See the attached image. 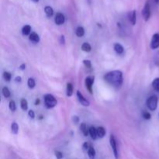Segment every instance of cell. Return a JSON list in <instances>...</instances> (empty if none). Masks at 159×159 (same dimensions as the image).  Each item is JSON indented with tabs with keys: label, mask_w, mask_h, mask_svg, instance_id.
<instances>
[{
	"label": "cell",
	"mask_w": 159,
	"mask_h": 159,
	"mask_svg": "<svg viewBox=\"0 0 159 159\" xmlns=\"http://www.w3.org/2000/svg\"><path fill=\"white\" fill-rule=\"evenodd\" d=\"M104 79L106 82L116 87H119L123 83V73L120 71H110L106 74L104 76Z\"/></svg>",
	"instance_id": "obj_1"
},
{
	"label": "cell",
	"mask_w": 159,
	"mask_h": 159,
	"mask_svg": "<svg viewBox=\"0 0 159 159\" xmlns=\"http://www.w3.org/2000/svg\"><path fill=\"white\" fill-rule=\"evenodd\" d=\"M44 103L47 108H53L57 105V99L52 95L47 94L44 96Z\"/></svg>",
	"instance_id": "obj_2"
},
{
	"label": "cell",
	"mask_w": 159,
	"mask_h": 159,
	"mask_svg": "<svg viewBox=\"0 0 159 159\" xmlns=\"http://www.w3.org/2000/svg\"><path fill=\"white\" fill-rule=\"evenodd\" d=\"M147 106L150 110L154 111L157 109L158 97L156 96H151L147 100Z\"/></svg>",
	"instance_id": "obj_3"
},
{
	"label": "cell",
	"mask_w": 159,
	"mask_h": 159,
	"mask_svg": "<svg viewBox=\"0 0 159 159\" xmlns=\"http://www.w3.org/2000/svg\"><path fill=\"white\" fill-rule=\"evenodd\" d=\"M109 142H110L111 147L113 149V155L116 159H118L119 155H118V150H117V141H116L115 137L113 134H111L110 137H109Z\"/></svg>",
	"instance_id": "obj_4"
},
{
	"label": "cell",
	"mask_w": 159,
	"mask_h": 159,
	"mask_svg": "<svg viewBox=\"0 0 159 159\" xmlns=\"http://www.w3.org/2000/svg\"><path fill=\"white\" fill-rule=\"evenodd\" d=\"M142 16L145 21L148 20L151 17V6H150L148 2H147L145 3V6H144V9L142 10Z\"/></svg>",
	"instance_id": "obj_5"
},
{
	"label": "cell",
	"mask_w": 159,
	"mask_h": 159,
	"mask_svg": "<svg viewBox=\"0 0 159 159\" xmlns=\"http://www.w3.org/2000/svg\"><path fill=\"white\" fill-rule=\"evenodd\" d=\"M151 47L152 49L159 47V34H155L153 35L151 42Z\"/></svg>",
	"instance_id": "obj_6"
},
{
	"label": "cell",
	"mask_w": 159,
	"mask_h": 159,
	"mask_svg": "<svg viewBox=\"0 0 159 159\" xmlns=\"http://www.w3.org/2000/svg\"><path fill=\"white\" fill-rule=\"evenodd\" d=\"M65 16H64L62 13H57L55 18V22L57 25H61V24H63V23H65Z\"/></svg>",
	"instance_id": "obj_7"
},
{
	"label": "cell",
	"mask_w": 159,
	"mask_h": 159,
	"mask_svg": "<svg viewBox=\"0 0 159 159\" xmlns=\"http://www.w3.org/2000/svg\"><path fill=\"white\" fill-rule=\"evenodd\" d=\"M94 83V77L92 76H88L86 78V88H88V90L89 91L90 93H92V84Z\"/></svg>",
	"instance_id": "obj_8"
},
{
	"label": "cell",
	"mask_w": 159,
	"mask_h": 159,
	"mask_svg": "<svg viewBox=\"0 0 159 159\" xmlns=\"http://www.w3.org/2000/svg\"><path fill=\"white\" fill-rule=\"evenodd\" d=\"M77 97L78 99V100H79L80 103H81V104L85 106H89V102H88V101L82 96V94L79 92V91H78L77 92Z\"/></svg>",
	"instance_id": "obj_9"
},
{
	"label": "cell",
	"mask_w": 159,
	"mask_h": 159,
	"mask_svg": "<svg viewBox=\"0 0 159 159\" xmlns=\"http://www.w3.org/2000/svg\"><path fill=\"white\" fill-rule=\"evenodd\" d=\"M129 20L131 23L132 25H135L136 24V20H137V14L136 11L133 10L129 13Z\"/></svg>",
	"instance_id": "obj_10"
},
{
	"label": "cell",
	"mask_w": 159,
	"mask_h": 159,
	"mask_svg": "<svg viewBox=\"0 0 159 159\" xmlns=\"http://www.w3.org/2000/svg\"><path fill=\"white\" fill-rule=\"evenodd\" d=\"M89 134L93 140H96V139L98 137V135H97V129H96L94 127H91L89 128Z\"/></svg>",
	"instance_id": "obj_11"
},
{
	"label": "cell",
	"mask_w": 159,
	"mask_h": 159,
	"mask_svg": "<svg viewBox=\"0 0 159 159\" xmlns=\"http://www.w3.org/2000/svg\"><path fill=\"white\" fill-rule=\"evenodd\" d=\"M114 50L118 55H121L124 53V47L122 46L120 44H114Z\"/></svg>",
	"instance_id": "obj_12"
},
{
	"label": "cell",
	"mask_w": 159,
	"mask_h": 159,
	"mask_svg": "<svg viewBox=\"0 0 159 159\" xmlns=\"http://www.w3.org/2000/svg\"><path fill=\"white\" fill-rule=\"evenodd\" d=\"M88 156L89 157L90 159H94L95 157H96V150L93 147H90V148L88 149Z\"/></svg>",
	"instance_id": "obj_13"
},
{
	"label": "cell",
	"mask_w": 159,
	"mask_h": 159,
	"mask_svg": "<svg viewBox=\"0 0 159 159\" xmlns=\"http://www.w3.org/2000/svg\"><path fill=\"white\" fill-rule=\"evenodd\" d=\"M106 134V130L103 127H99L97 128V135H98V137H100V138H103V137L105 136Z\"/></svg>",
	"instance_id": "obj_14"
},
{
	"label": "cell",
	"mask_w": 159,
	"mask_h": 159,
	"mask_svg": "<svg viewBox=\"0 0 159 159\" xmlns=\"http://www.w3.org/2000/svg\"><path fill=\"white\" fill-rule=\"evenodd\" d=\"M29 39L31 41L35 42V43H38V42L40 41V37H39V36H38L37 34H36V33H32L31 34H29Z\"/></svg>",
	"instance_id": "obj_15"
},
{
	"label": "cell",
	"mask_w": 159,
	"mask_h": 159,
	"mask_svg": "<svg viewBox=\"0 0 159 159\" xmlns=\"http://www.w3.org/2000/svg\"><path fill=\"white\" fill-rule=\"evenodd\" d=\"M76 35H77V37H83V36L85 35V29H84V28L82 27H78L76 29Z\"/></svg>",
	"instance_id": "obj_16"
},
{
	"label": "cell",
	"mask_w": 159,
	"mask_h": 159,
	"mask_svg": "<svg viewBox=\"0 0 159 159\" xmlns=\"http://www.w3.org/2000/svg\"><path fill=\"white\" fill-rule=\"evenodd\" d=\"M44 12H45L47 17H51L53 16V14H54V10H53V9L50 6H45V8H44Z\"/></svg>",
	"instance_id": "obj_17"
},
{
	"label": "cell",
	"mask_w": 159,
	"mask_h": 159,
	"mask_svg": "<svg viewBox=\"0 0 159 159\" xmlns=\"http://www.w3.org/2000/svg\"><path fill=\"white\" fill-rule=\"evenodd\" d=\"M66 92H67L68 96H71L72 94H73V86L71 83H68L67 84V90H66Z\"/></svg>",
	"instance_id": "obj_18"
},
{
	"label": "cell",
	"mask_w": 159,
	"mask_h": 159,
	"mask_svg": "<svg viewBox=\"0 0 159 159\" xmlns=\"http://www.w3.org/2000/svg\"><path fill=\"white\" fill-rule=\"evenodd\" d=\"M31 31V27L29 25H26L23 27L22 32H23V35H29Z\"/></svg>",
	"instance_id": "obj_19"
},
{
	"label": "cell",
	"mask_w": 159,
	"mask_h": 159,
	"mask_svg": "<svg viewBox=\"0 0 159 159\" xmlns=\"http://www.w3.org/2000/svg\"><path fill=\"white\" fill-rule=\"evenodd\" d=\"M11 130L13 134H18V131H19V127H18V124L16 123V122H13L12 125H11Z\"/></svg>",
	"instance_id": "obj_20"
},
{
	"label": "cell",
	"mask_w": 159,
	"mask_h": 159,
	"mask_svg": "<svg viewBox=\"0 0 159 159\" xmlns=\"http://www.w3.org/2000/svg\"><path fill=\"white\" fill-rule=\"evenodd\" d=\"M20 105H21V108H22V109H23V111L27 110V109H28V103H27V101L25 99H21Z\"/></svg>",
	"instance_id": "obj_21"
},
{
	"label": "cell",
	"mask_w": 159,
	"mask_h": 159,
	"mask_svg": "<svg viewBox=\"0 0 159 159\" xmlns=\"http://www.w3.org/2000/svg\"><path fill=\"white\" fill-rule=\"evenodd\" d=\"M152 86L157 92H159V78H156L154 79L152 82Z\"/></svg>",
	"instance_id": "obj_22"
},
{
	"label": "cell",
	"mask_w": 159,
	"mask_h": 159,
	"mask_svg": "<svg viewBox=\"0 0 159 159\" xmlns=\"http://www.w3.org/2000/svg\"><path fill=\"white\" fill-rule=\"evenodd\" d=\"M82 49L83 51H86V52H89L92 50V47H91V45L88 43H84L82 45Z\"/></svg>",
	"instance_id": "obj_23"
},
{
	"label": "cell",
	"mask_w": 159,
	"mask_h": 159,
	"mask_svg": "<svg viewBox=\"0 0 159 159\" xmlns=\"http://www.w3.org/2000/svg\"><path fill=\"white\" fill-rule=\"evenodd\" d=\"M80 129H81V131L82 132V134L85 135V136H88V132L87 130V127H86V124H82L80 126Z\"/></svg>",
	"instance_id": "obj_24"
},
{
	"label": "cell",
	"mask_w": 159,
	"mask_h": 159,
	"mask_svg": "<svg viewBox=\"0 0 159 159\" xmlns=\"http://www.w3.org/2000/svg\"><path fill=\"white\" fill-rule=\"evenodd\" d=\"M2 94H3V96H4V97H6V98H9V97L10 96V91H9V89L7 87H4V88H2Z\"/></svg>",
	"instance_id": "obj_25"
},
{
	"label": "cell",
	"mask_w": 159,
	"mask_h": 159,
	"mask_svg": "<svg viewBox=\"0 0 159 159\" xmlns=\"http://www.w3.org/2000/svg\"><path fill=\"white\" fill-rule=\"evenodd\" d=\"M27 85L28 86H29V88H34V87H35L36 85L35 80H34V78H29L27 82Z\"/></svg>",
	"instance_id": "obj_26"
},
{
	"label": "cell",
	"mask_w": 159,
	"mask_h": 159,
	"mask_svg": "<svg viewBox=\"0 0 159 159\" xmlns=\"http://www.w3.org/2000/svg\"><path fill=\"white\" fill-rule=\"evenodd\" d=\"M3 78H4V79L6 80V81H7V82H9V81L11 80L12 76H11V74L9 73V72H7V71H6V72H4V73H3Z\"/></svg>",
	"instance_id": "obj_27"
},
{
	"label": "cell",
	"mask_w": 159,
	"mask_h": 159,
	"mask_svg": "<svg viewBox=\"0 0 159 159\" xmlns=\"http://www.w3.org/2000/svg\"><path fill=\"white\" fill-rule=\"evenodd\" d=\"M9 109H10L11 111L14 112L16 109H17V106H16V103L13 100H11L9 102Z\"/></svg>",
	"instance_id": "obj_28"
},
{
	"label": "cell",
	"mask_w": 159,
	"mask_h": 159,
	"mask_svg": "<svg viewBox=\"0 0 159 159\" xmlns=\"http://www.w3.org/2000/svg\"><path fill=\"white\" fill-rule=\"evenodd\" d=\"M143 117L145 118V119H150L151 117V116L148 112H147V111H144V112H143Z\"/></svg>",
	"instance_id": "obj_29"
},
{
	"label": "cell",
	"mask_w": 159,
	"mask_h": 159,
	"mask_svg": "<svg viewBox=\"0 0 159 159\" xmlns=\"http://www.w3.org/2000/svg\"><path fill=\"white\" fill-rule=\"evenodd\" d=\"M55 156H56L57 159H62L63 158V154L60 151H56L55 152Z\"/></svg>",
	"instance_id": "obj_30"
},
{
	"label": "cell",
	"mask_w": 159,
	"mask_h": 159,
	"mask_svg": "<svg viewBox=\"0 0 159 159\" xmlns=\"http://www.w3.org/2000/svg\"><path fill=\"white\" fill-rule=\"evenodd\" d=\"M83 63L86 68H92V64H91V61H88V60H84Z\"/></svg>",
	"instance_id": "obj_31"
},
{
	"label": "cell",
	"mask_w": 159,
	"mask_h": 159,
	"mask_svg": "<svg viewBox=\"0 0 159 159\" xmlns=\"http://www.w3.org/2000/svg\"><path fill=\"white\" fill-rule=\"evenodd\" d=\"M90 147H91V145H90L89 143H88V142H85L83 144V145H82V147H83V149L86 151H88V149L90 148Z\"/></svg>",
	"instance_id": "obj_32"
},
{
	"label": "cell",
	"mask_w": 159,
	"mask_h": 159,
	"mask_svg": "<svg viewBox=\"0 0 159 159\" xmlns=\"http://www.w3.org/2000/svg\"><path fill=\"white\" fill-rule=\"evenodd\" d=\"M28 115H29V117L32 118V119H34V118L35 117V113H34V112L33 110H29V113H28Z\"/></svg>",
	"instance_id": "obj_33"
},
{
	"label": "cell",
	"mask_w": 159,
	"mask_h": 159,
	"mask_svg": "<svg viewBox=\"0 0 159 159\" xmlns=\"http://www.w3.org/2000/svg\"><path fill=\"white\" fill-rule=\"evenodd\" d=\"M78 121H79V119H78V117L77 116H74L73 117V122L75 123V124H78Z\"/></svg>",
	"instance_id": "obj_34"
},
{
	"label": "cell",
	"mask_w": 159,
	"mask_h": 159,
	"mask_svg": "<svg viewBox=\"0 0 159 159\" xmlns=\"http://www.w3.org/2000/svg\"><path fill=\"white\" fill-rule=\"evenodd\" d=\"M19 68H20L21 70H24L26 68V65L25 64H22V65L19 66Z\"/></svg>",
	"instance_id": "obj_35"
},
{
	"label": "cell",
	"mask_w": 159,
	"mask_h": 159,
	"mask_svg": "<svg viewBox=\"0 0 159 159\" xmlns=\"http://www.w3.org/2000/svg\"><path fill=\"white\" fill-rule=\"evenodd\" d=\"M21 80H22V78H21V77H19V76L16 78V82H20Z\"/></svg>",
	"instance_id": "obj_36"
},
{
	"label": "cell",
	"mask_w": 159,
	"mask_h": 159,
	"mask_svg": "<svg viewBox=\"0 0 159 159\" xmlns=\"http://www.w3.org/2000/svg\"><path fill=\"white\" fill-rule=\"evenodd\" d=\"M65 37H64V36H61V44H65Z\"/></svg>",
	"instance_id": "obj_37"
},
{
	"label": "cell",
	"mask_w": 159,
	"mask_h": 159,
	"mask_svg": "<svg viewBox=\"0 0 159 159\" xmlns=\"http://www.w3.org/2000/svg\"><path fill=\"white\" fill-rule=\"evenodd\" d=\"M40 99H37L35 101V105H39L40 104Z\"/></svg>",
	"instance_id": "obj_38"
},
{
	"label": "cell",
	"mask_w": 159,
	"mask_h": 159,
	"mask_svg": "<svg viewBox=\"0 0 159 159\" xmlns=\"http://www.w3.org/2000/svg\"><path fill=\"white\" fill-rule=\"evenodd\" d=\"M32 1H33V2H39V0H32Z\"/></svg>",
	"instance_id": "obj_39"
},
{
	"label": "cell",
	"mask_w": 159,
	"mask_h": 159,
	"mask_svg": "<svg viewBox=\"0 0 159 159\" xmlns=\"http://www.w3.org/2000/svg\"><path fill=\"white\" fill-rule=\"evenodd\" d=\"M155 2H156V3H159V0H155Z\"/></svg>",
	"instance_id": "obj_40"
}]
</instances>
